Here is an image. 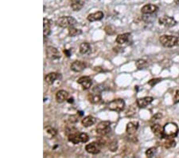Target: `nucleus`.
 <instances>
[{
  "label": "nucleus",
  "instance_id": "f257e3e1",
  "mask_svg": "<svg viewBox=\"0 0 179 158\" xmlns=\"http://www.w3.org/2000/svg\"><path fill=\"white\" fill-rule=\"evenodd\" d=\"M179 128L176 123L173 122H169L166 123L163 127V135L164 139L167 137H175L178 134Z\"/></svg>",
  "mask_w": 179,
  "mask_h": 158
},
{
  "label": "nucleus",
  "instance_id": "f03ea898",
  "mask_svg": "<svg viewBox=\"0 0 179 158\" xmlns=\"http://www.w3.org/2000/svg\"><path fill=\"white\" fill-rule=\"evenodd\" d=\"M159 42L165 47H173L175 46H178L179 37L164 34L159 38Z\"/></svg>",
  "mask_w": 179,
  "mask_h": 158
},
{
  "label": "nucleus",
  "instance_id": "7ed1b4c3",
  "mask_svg": "<svg viewBox=\"0 0 179 158\" xmlns=\"http://www.w3.org/2000/svg\"><path fill=\"white\" fill-rule=\"evenodd\" d=\"M77 23V20L72 16H63L56 21V24L61 28H69L70 27H74Z\"/></svg>",
  "mask_w": 179,
  "mask_h": 158
},
{
  "label": "nucleus",
  "instance_id": "20e7f679",
  "mask_svg": "<svg viewBox=\"0 0 179 158\" xmlns=\"http://www.w3.org/2000/svg\"><path fill=\"white\" fill-rule=\"evenodd\" d=\"M125 108V101L121 98L114 99L108 103V109L115 112H121Z\"/></svg>",
  "mask_w": 179,
  "mask_h": 158
},
{
  "label": "nucleus",
  "instance_id": "39448f33",
  "mask_svg": "<svg viewBox=\"0 0 179 158\" xmlns=\"http://www.w3.org/2000/svg\"><path fill=\"white\" fill-rule=\"evenodd\" d=\"M96 133L101 136H105L111 132V122L108 121H102L96 126Z\"/></svg>",
  "mask_w": 179,
  "mask_h": 158
},
{
  "label": "nucleus",
  "instance_id": "423d86ee",
  "mask_svg": "<svg viewBox=\"0 0 179 158\" xmlns=\"http://www.w3.org/2000/svg\"><path fill=\"white\" fill-rule=\"evenodd\" d=\"M46 56L50 60H57L61 58V54L59 50L54 46H48L46 48Z\"/></svg>",
  "mask_w": 179,
  "mask_h": 158
},
{
  "label": "nucleus",
  "instance_id": "0eeeda50",
  "mask_svg": "<svg viewBox=\"0 0 179 158\" xmlns=\"http://www.w3.org/2000/svg\"><path fill=\"white\" fill-rule=\"evenodd\" d=\"M158 22L159 24L162 25L164 27H172L173 26H175L177 23L176 20L170 16H162L161 18L158 19Z\"/></svg>",
  "mask_w": 179,
  "mask_h": 158
},
{
  "label": "nucleus",
  "instance_id": "6e6552de",
  "mask_svg": "<svg viewBox=\"0 0 179 158\" xmlns=\"http://www.w3.org/2000/svg\"><path fill=\"white\" fill-rule=\"evenodd\" d=\"M101 145V144L98 141L97 142H92L85 146V150L87 151V152L91 153V154H97L100 152Z\"/></svg>",
  "mask_w": 179,
  "mask_h": 158
},
{
  "label": "nucleus",
  "instance_id": "1a4fd4ad",
  "mask_svg": "<svg viewBox=\"0 0 179 158\" xmlns=\"http://www.w3.org/2000/svg\"><path fill=\"white\" fill-rule=\"evenodd\" d=\"M77 83L82 86L83 89H88L92 86L93 82L91 78L88 76H83L78 79Z\"/></svg>",
  "mask_w": 179,
  "mask_h": 158
},
{
  "label": "nucleus",
  "instance_id": "9d476101",
  "mask_svg": "<svg viewBox=\"0 0 179 158\" xmlns=\"http://www.w3.org/2000/svg\"><path fill=\"white\" fill-rule=\"evenodd\" d=\"M153 100H154V98L152 97H144L137 99L136 104H137V106L139 108L143 109V108H146V106H148L152 102Z\"/></svg>",
  "mask_w": 179,
  "mask_h": 158
},
{
  "label": "nucleus",
  "instance_id": "9b49d317",
  "mask_svg": "<svg viewBox=\"0 0 179 158\" xmlns=\"http://www.w3.org/2000/svg\"><path fill=\"white\" fill-rule=\"evenodd\" d=\"M87 65L84 62L82 61H75L73 62L71 64V70L74 72H77V73H79V72H81L83 71L85 68H86Z\"/></svg>",
  "mask_w": 179,
  "mask_h": 158
},
{
  "label": "nucleus",
  "instance_id": "f8f14e48",
  "mask_svg": "<svg viewBox=\"0 0 179 158\" xmlns=\"http://www.w3.org/2000/svg\"><path fill=\"white\" fill-rule=\"evenodd\" d=\"M158 6L154 4H146L141 8V12L144 15H151L158 10Z\"/></svg>",
  "mask_w": 179,
  "mask_h": 158
},
{
  "label": "nucleus",
  "instance_id": "ddd939ff",
  "mask_svg": "<svg viewBox=\"0 0 179 158\" xmlns=\"http://www.w3.org/2000/svg\"><path fill=\"white\" fill-rule=\"evenodd\" d=\"M139 126V124L138 122H130L127 125V128H126V132L129 134L130 136H132L135 134V132L138 130Z\"/></svg>",
  "mask_w": 179,
  "mask_h": 158
},
{
  "label": "nucleus",
  "instance_id": "4468645a",
  "mask_svg": "<svg viewBox=\"0 0 179 158\" xmlns=\"http://www.w3.org/2000/svg\"><path fill=\"white\" fill-rule=\"evenodd\" d=\"M151 131L153 134H155L156 137H159L160 139H164V135H163V127H162L159 124H154L151 125Z\"/></svg>",
  "mask_w": 179,
  "mask_h": 158
},
{
  "label": "nucleus",
  "instance_id": "2eb2a0df",
  "mask_svg": "<svg viewBox=\"0 0 179 158\" xmlns=\"http://www.w3.org/2000/svg\"><path fill=\"white\" fill-rule=\"evenodd\" d=\"M51 25L52 21L46 18H43V34L44 36H49L51 34Z\"/></svg>",
  "mask_w": 179,
  "mask_h": 158
},
{
  "label": "nucleus",
  "instance_id": "dca6fc26",
  "mask_svg": "<svg viewBox=\"0 0 179 158\" xmlns=\"http://www.w3.org/2000/svg\"><path fill=\"white\" fill-rule=\"evenodd\" d=\"M61 78V74L58 73H48L47 75L45 77V82L49 84V85H52L54 84V82L57 80V79Z\"/></svg>",
  "mask_w": 179,
  "mask_h": 158
},
{
  "label": "nucleus",
  "instance_id": "f3484780",
  "mask_svg": "<svg viewBox=\"0 0 179 158\" xmlns=\"http://www.w3.org/2000/svg\"><path fill=\"white\" fill-rule=\"evenodd\" d=\"M69 97V93L65 90H59L56 94V100L58 103H62L64 101H65Z\"/></svg>",
  "mask_w": 179,
  "mask_h": 158
},
{
  "label": "nucleus",
  "instance_id": "a211bd4d",
  "mask_svg": "<svg viewBox=\"0 0 179 158\" xmlns=\"http://www.w3.org/2000/svg\"><path fill=\"white\" fill-rule=\"evenodd\" d=\"M104 13L102 11H96L93 14H90L87 17V19L89 22H95V21H100L101 20L102 18H104Z\"/></svg>",
  "mask_w": 179,
  "mask_h": 158
},
{
  "label": "nucleus",
  "instance_id": "6ab92c4d",
  "mask_svg": "<svg viewBox=\"0 0 179 158\" xmlns=\"http://www.w3.org/2000/svg\"><path fill=\"white\" fill-rule=\"evenodd\" d=\"M130 36H131V34L130 33H124V34H119V35L116 37V42L118 44H119V45L124 44V43L128 42V39L129 38H130Z\"/></svg>",
  "mask_w": 179,
  "mask_h": 158
},
{
  "label": "nucleus",
  "instance_id": "aec40b11",
  "mask_svg": "<svg viewBox=\"0 0 179 158\" xmlns=\"http://www.w3.org/2000/svg\"><path fill=\"white\" fill-rule=\"evenodd\" d=\"M95 122V118L93 116H87L85 117H84L82 119V125L84 126V127H89V126H92L93 125H94Z\"/></svg>",
  "mask_w": 179,
  "mask_h": 158
},
{
  "label": "nucleus",
  "instance_id": "412c9836",
  "mask_svg": "<svg viewBox=\"0 0 179 158\" xmlns=\"http://www.w3.org/2000/svg\"><path fill=\"white\" fill-rule=\"evenodd\" d=\"M68 140H69L70 142L77 145L78 143L81 142V140H80V134H78L77 131H75L73 133L68 134Z\"/></svg>",
  "mask_w": 179,
  "mask_h": 158
},
{
  "label": "nucleus",
  "instance_id": "4be33fe9",
  "mask_svg": "<svg viewBox=\"0 0 179 158\" xmlns=\"http://www.w3.org/2000/svg\"><path fill=\"white\" fill-rule=\"evenodd\" d=\"M88 99L89 101V102L92 104H97L100 102L101 97L97 93H90L88 95Z\"/></svg>",
  "mask_w": 179,
  "mask_h": 158
},
{
  "label": "nucleus",
  "instance_id": "5701e85b",
  "mask_svg": "<svg viewBox=\"0 0 179 158\" xmlns=\"http://www.w3.org/2000/svg\"><path fill=\"white\" fill-rule=\"evenodd\" d=\"M80 52L82 55H89L92 52V48L89 43H82L80 46Z\"/></svg>",
  "mask_w": 179,
  "mask_h": 158
},
{
  "label": "nucleus",
  "instance_id": "b1692460",
  "mask_svg": "<svg viewBox=\"0 0 179 158\" xmlns=\"http://www.w3.org/2000/svg\"><path fill=\"white\" fill-rule=\"evenodd\" d=\"M84 2L81 0H73V2L71 3V8L74 11H79L82 9L84 6Z\"/></svg>",
  "mask_w": 179,
  "mask_h": 158
},
{
  "label": "nucleus",
  "instance_id": "393cba45",
  "mask_svg": "<svg viewBox=\"0 0 179 158\" xmlns=\"http://www.w3.org/2000/svg\"><path fill=\"white\" fill-rule=\"evenodd\" d=\"M175 145H176V141L173 140V138H172V137L166 138V141L163 143V146L166 149H171V148H173Z\"/></svg>",
  "mask_w": 179,
  "mask_h": 158
},
{
  "label": "nucleus",
  "instance_id": "a878e982",
  "mask_svg": "<svg viewBox=\"0 0 179 158\" xmlns=\"http://www.w3.org/2000/svg\"><path fill=\"white\" fill-rule=\"evenodd\" d=\"M68 33H69V36L70 37H76L82 34V31L80 29H77L74 27H70L68 28Z\"/></svg>",
  "mask_w": 179,
  "mask_h": 158
},
{
  "label": "nucleus",
  "instance_id": "bb28decb",
  "mask_svg": "<svg viewBox=\"0 0 179 158\" xmlns=\"http://www.w3.org/2000/svg\"><path fill=\"white\" fill-rule=\"evenodd\" d=\"M157 152V148L156 147H151L146 151V156L147 157H153Z\"/></svg>",
  "mask_w": 179,
  "mask_h": 158
},
{
  "label": "nucleus",
  "instance_id": "cd10ccee",
  "mask_svg": "<svg viewBox=\"0 0 179 158\" xmlns=\"http://www.w3.org/2000/svg\"><path fill=\"white\" fill-rule=\"evenodd\" d=\"M146 65H147V62H146L145 60H143V59H139V60H137L136 62H135V66H136L138 69H139V70L143 69L144 67H146Z\"/></svg>",
  "mask_w": 179,
  "mask_h": 158
},
{
  "label": "nucleus",
  "instance_id": "c85d7f7f",
  "mask_svg": "<svg viewBox=\"0 0 179 158\" xmlns=\"http://www.w3.org/2000/svg\"><path fill=\"white\" fill-rule=\"evenodd\" d=\"M46 133L49 135V137H54L57 135V130L53 127L46 128Z\"/></svg>",
  "mask_w": 179,
  "mask_h": 158
},
{
  "label": "nucleus",
  "instance_id": "c756f323",
  "mask_svg": "<svg viewBox=\"0 0 179 158\" xmlns=\"http://www.w3.org/2000/svg\"><path fill=\"white\" fill-rule=\"evenodd\" d=\"M80 140H81V142L86 143L89 140V137L85 133H81L80 134Z\"/></svg>",
  "mask_w": 179,
  "mask_h": 158
},
{
  "label": "nucleus",
  "instance_id": "7c9ffc66",
  "mask_svg": "<svg viewBox=\"0 0 179 158\" xmlns=\"http://www.w3.org/2000/svg\"><path fill=\"white\" fill-rule=\"evenodd\" d=\"M162 81V78H153L151 80H150L148 82V84H149L150 86H155L156 84H158L159 82Z\"/></svg>",
  "mask_w": 179,
  "mask_h": 158
},
{
  "label": "nucleus",
  "instance_id": "2f4dec72",
  "mask_svg": "<svg viewBox=\"0 0 179 158\" xmlns=\"http://www.w3.org/2000/svg\"><path fill=\"white\" fill-rule=\"evenodd\" d=\"M117 148H118V145H117V141H112V142L111 143L110 145H109V149H110L111 152L116 151Z\"/></svg>",
  "mask_w": 179,
  "mask_h": 158
},
{
  "label": "nucleus",
  "instance_id": "473e14b6",
  "mask_svg": "<svg viewBox=\"0 0 179 158\" xmlns=\"http://www.w3.org/2000/svg\"><path fill=\"white\" fill-rule=\"evenodd\" d=\"M173 104L179 103V90L175 91V94H174V97H173Z\"/></svg>",
  "mask_w": 179,
  "mask_h": 158
},
{
  "label": "nucleus",
  "instance_id": "72a5a7b5",
  "mask_svg": "<svg viewBox=\"0 0 179 158\" xmlns=\"http://www.w3.org/2000/svg\"><path fill=\"white\" fill-rule=\"evenodd\" d=\"M162 117V114L160 113H157L153 117L152 119L153 120H158V119H161Z\"/></svg>",
  "mask_w": 179,
  "mask_h": 158
},
{
  "label": "nucleus",
  "instance_id": "f704fd0d",
  "mask_svg": "<svg viewBox=\"0 0 179 158\" xmlns=\"http://www.w3.org/2000/svg\"><path fill=\"white\" fill-rule=\"evenodd\" d=\"M64 53L65 54L67 57H70V55H71V54H70V51L67 50H64Z\"/></svg>",
  "mask_w": 179,
  "mask_h": 158
},
{
  "label": "nucleus",
  "instance_id": "c9c22d12",
  "mask_svg": "<svg viewBox=\"0 0 179 158\" xmlns=\"http://www.w3.org/2000/svg\"><path fill=\"white\" fill-rule=\"evenodd\" d=\"M68 101H69V103H72V102H73V98H69Z\"/></svg>",
  "mask_w": 179,
  "mask_h": 158
},
{
  "label": "nucleus",
  "instance_id": "e433bc0d",
  "mask_svg": "<svg viewBox=\"0 0 179 158\" xmlns=\"http://www.w3.org/2000/svg\"><path fill=\"white\" fill-rule=\"evenodd\" d=\"M175 1V3H177V4H179V0H174Z\"/></svg>",
  "mask_w": 179,
  "mask_h": 158
},
{
  "label": "nucleus",
  "instance_id": "4c0bfd02",
  "mask_svg": "<svg viewBox=\"0 0 179 158\" xmlns=\"http://www.w3.org/2000/svg\"><path fill=\"white\" fill-rule=\"evenodd\" d=\"M178 34H179V31H178Z\"/></svg>",
  "mask_w": 179,
  "mask_h": 158
},
{
  "label": "nucleus",
  "instance_id": "58836bf2",
  "mask_svg": "<svg viewBox=\"0 0 179 158\" xmlns=\"http://www.w3.org/2000/svg\"><path fill=\"white\" fill-rule=\"evenodd\" d=\"M178 46H179V43H178Z\"/></svg>",
  "mask_w": 179,
  "mask_h": 158
}]
</instances>
